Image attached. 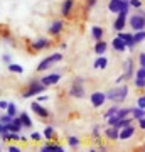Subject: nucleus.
I'll return each instance as SVG.
<instances>
[{"label":"nucleus","instance_id":"obj_3","mask_svg":"<svg viewBox=\"0 0 145 152\" xmlns=\"http://www.w3.org/2000/svg\"><path fill=\"white\" fill-rule=\"evenodd\" d=\"M128 26L130 29L137 32V31H144L145 29V10H138L137 14L128 17Z\"/></svg>","mask_w":145,"mask_h":152},{"label":"nucleus","instance_id":"obj_44","mask_svg":"<svg viewBox=\"0 0 145 152\" xmlns=\"http://www.w3.org/2000/svg\"><path fill=\"white\" fill-rule=\"evenodd\" d=\"M7 151H10V152H20V149H19L17 145H9V147H7Z\"/></svg>","mask_w":145,"mask_h":152},{"label":"nucleus","instance_id":"obj_32","mask_svg":"<svg viewBox=\"0 0 145 152\" xmlns=\"http://www.w3.org/2000/svg\"><path fill=\"white\" fill-rule=\"evenodd\" d=\"M7 68H9V71H10V73H19V75L24 71V68H22L20 64H9Z\"/></svg>","mask_w":145,"mask_h":152},{"label":"nucleus","instance_id":"obj_8","mask_svg":"<svg viewBox=\"0 0 145 152\" xmlns=\"http://www.w3.org/2000/svg\"><path fill=\"white\" fill-rule=\"evenodd\" d=\"M127 17H128V10H122L118 14V17L113 20V29L115 31H123L125 27H127Z\"/></svg>","mask_w":145,"mask_h":152},{"label":"nucleus","instance_id":"obj_10","mask_svg":"<svg viewBox=\"0 0 145 152\" xmlns=\"http://www.w3.org/2000/svg\"><path fill=\"white\" fill-rule=\"evenodd\" d=\"M64 31V22L63 20H54L52 24H51V27L47 29L49 36H52V37H58V36H61V32Z\"/></svg>","mask_w":145,"mask_h":152},{"label":"nucleus","instance_id":"obj_23","mask_svg":"<svg viewBox=\"0 0 145 152\" xmlns=\"http://www.w3.org/2000/svg\"><path fill=\"white\" fill-rule=\"evenodd\" d=\"M91 36L95 41H101L103 36H105V31H103V27H100V26H93L91 27Z\"/></svg>","mask_w":145,"mask_h":152},{"label":"nucleus","instance_id":"obj_27","mask_svg":"<svg viewBox=\"0 0 145 152\" xmlns=\"http://www.w3.org/2000/svg\"><path fill=\"white\" fill-rule=\"evenodd\" d=\"M120 117L118 115H111V117H108L106 118V124H108V127H118V124H120Z\"/></svg>","mask_w":145,"mask_h":152},{"label":"nucleus","instance_id":"obj_31","mask_svg":"<svg viewBox=\"0 0 145 152\" xmlns=\"http://www.w3.org/2000/svg\"><path fill=\"white\" fill-rule=\"evenodd\" d=\"M132 110H133V108H120L117 115H118L120 118H125V117H132Z\"/></svg>","mask_w":145,"mask_h":152},{"label":"nucleus","instance_id":"obj_36","mask_svg":"<svg viewBox=\"0 0 145 152\" xmlns=\"http://www.w3.org/2000/svg\"><path fill=\"white\" fill-rule=\"evenodd\" d=\"M12 120H14V117H12V115H9V113H7V115H2V118H0V122H2V124H4V125H9V124H10V122H12Z\"/></svg>","mask_w":145,"mask_h":152},{"label":"nucleus","instance_id":"obj_24","mask_svg":"<svg viewBox=\"0 0 145 152\" xmlns=\"http://www.w3.org/2000/svg\"><path fill=\"white\" fill-rule=\"evenodd\" d=\"M19 117H20V122H22V125H24L26 129H31V127H32V120H31V117H29L26 112L19 113Z\"/></svg>","mask_w":145,"mask_h":152},{"label":"nucleus","instance_id":"obj_19","mask_svg":"<svg viewBox=\"0 0 145 152\" xmlns=\"http://www.w3.org/2000/svg\"><path fill=\"white\" fill-rule=\"evenodd\" d=\"M111 48L117 51V53H123L125 49H127V44H125V41L120 36H117V37L111 41Z\"/></svg>","mask_w":145,"mask_h":152},{"label":"nucleus","instance_id":"obj_21","mask_svg":"<svg viewBox=\"0 0 145 152\" xmlns=\"http://www.w3.org/2000/svg\"><path fill=\"white\" fill-rule=\"evenodd\" d=\"M106 49H108V44H106V41H96V44H95V54H98V56H103L105 53H106Z\"/></svg>","mask_w":145,"mask_h":152},{"label":"nucleus","instance_id":"obj_26","mask_svg":"<svg viewBox=\"0 0 145 152\" xmlns=\"http://www.w3.org/2000/svg\"><path fill=\"white\" fill-rule=\"evenodd\" d=\"M42 135L46 137L47 140H54V139H56V132H54L52 127H46V129H44V132H42Z\"/></svg>","mask_w":145,"mask_h":152},{"label":"nucleus","instance_id":"obj_11","mask_svg":"<svg viewBox=\"0 0 145 152\" xmlns=\"http://www.w3.org/2000/svg\"><path fill=\"white\" fill-rule=\"evenodd\" d=\"M31 110H32V112L37 115V117H41V118H49V117H51L49 110H47V108H44V107L39 103V102H34V103L31 105Z\"/></svg>","mask_w":145,"mask_h":152},{"label":"nucleus","instance_id":"obj_18","mask_svg":"<svg viewBox=\"0 0 145 152\" xmlns=\"http://www.w3.org/2000/svg\"><path fill=\"white\" fill-rule=\"evenodd\" d=\"M105 137H106L108 140H118L120 139V129L118 127H108L106 130H105Z\"/></svg>","mask_w":145,"mask_h":152},{"label":"nucleus","instance_id":"obj_2","mask_svg":"<svg viewBox=\"0 0 145 152\" xmlns=\"http://www.w3.org/2000/svg\"><path fill=\"white\" fill-rule=\"evenodd\" d=\"M46 88L47 86L41 80H31L29 85H27V88L22 91V98H31V96H36V95H41Z\"/></svg>","mask_w":145,"mask_h":152},{"label":"nucleus","instance_id":"obj_30","mask_svg":"<svg viewBox=\"0 0 145 152\" xmlns=\"http://www.w3.org/2000/svg\"><path fill=\"white\" fill-rule=\"evenodd\" d=\"M133 36H135V42L137 44L144 42L145 41V29L144 31H137V32H133Z\"/></svg>","mask_w":145,"mask_h":152},{"label":"nucleus","instance_id":"obj_25","mask_svg":"<svg viewBox=\"0 0 145 152\" xmlns=\"http://www.w3.org/2000/svg\"><path fill=\"white\" fill-rule=\"evenodd\" d=\"M132 117H133L135 120H140L145 117V108H142V107H135L133 110H132Z\"/></svg>","mask_w":145,"mask_h":152},{"label":"nucleus","instance_id":"obj_13","mask_svg":"<svg viewBox=\"0 0 145 152\" xmlns=\"http://www.w3.org/2000/svg\"><path fill=\"white\" fill-rule=\"evenodd\" d=\"M73 9H74V0H64L61 4V15L68 19L73 14Z\"/></svg>","mask_w":145,"mask_h":152},{"label":"nucleus","instance_id":"obj_20","mask_svg":"<svg viewBox=\"0 0 145 152\" xmlns=\"http://www.w3.org/2000/svg\"><path fill=\"white\" fill-rule=\"evenodd\" d=\"M39 151H41V152H63L64 149H63L61 145H58V144H49V142H47L46 145L39 147Z\"/></svg>","mask_w":145,"mask_h":152},{"label":"nucleus","instance_id":"obj_48","mask_svg":"<svg viewBox=\"0 0 145 152\" xmlns=\"http://www.w3.org/2000/svg\"><path fill=\"white\" fill-rule=\"evenodd\" d=\"M128 2H130V0H128Z\"/></svg>","mask_w":145,"mask_h":152},{"label":"nucleus","instance_id":"obj_34","mask_svg":"<svg viewBox=\"0 0 145 152\" xmlns=\"http://www.w3.org/2000/svg\"><path fill=\"white\" fill-rule=\"evenodd\" d=\"M68 144H69L71 147H78L79 145V139L74 137V135H71V137H68Z\"/></svg>","mask_w":145,"mask_h":152},{"label":"nucleus","instance_id":"obj_37","mask_svg":"<svg viewBox=\"0 0 145 152\" xmlns=\"http://www.w3.org/2000/svg\"><path fill=\"white\" fill-rule=\"evenodd\" d=\"M137 107H142V108H145V95H140V96L137 98Z\"/></svg>","mask_w":145,"mask_h":152},{"label":"nucleus","instance_id":"obj_29","mask_svg":"<svg viewBox=\"0 0 145 152\" xmlns=\"http://www.w3.org/2000/svg\"><path fill=\"white\" fill-rule=\"evenodd\" d=\"M133 117H125V118L120 120V124H118V129H125V127H128V125H132V122H133Z\"/></svg>","mask_w":145,"mask_h":152},{"label":"nucleus","instance_id":"obj_22","mask_svg":"<svg viewBox=\"0 0 145 152\" xmlns=\"http://www.w3.org/2000/svg\"><path fill=\"white\" fill-rule=\"evenodd\" d=\"M108 66V59L105 58V56H98L96 61H95V64H93V68L95 69H106Z\"/></svg>","mask_w":145,"mask_h":152},{"label":"nucleus","instance_id":"obj_38","mask_svg":"<svg viewBox=\"0 0 145 152\" xmlns=\"http://www.w3.org/2000/svg\"><path fill=\"white\" fill-rule=\"evenodd\" d=\"M130 5L133 9H142V0H130Z\"/></svg>","mask_w":145,"mask_h":152},{"label":"nucleus","instance_id":"obj_40","mask_svg":"<svg viewBox=\"0 0 145 152\" xmlns=\"http://www.w3.org/2000/svg\"><path fill=\"white\" fill-rule=\"evenodd\" d=\"M138 64L142 68H145V53H140L138 54Z\"/></svg>","mask_w":145,"mask_h":152},{"label":"nucleus","instance_id":"obj_4","mask_svg":"<svg viewBox=\"0 0 145 152\" xmlns=\"http://www.w3.org/2000/svg\"><path fill=\"white\" fill-rule=\"evenodd\" d=\"M71 98H78V100H81V98L86 96V90H85V81L81 80V78H76L74 81H73V85H71L69 88V93H68Z\"/></svg>","mask_w":145,"mask_h":152},{"label":"nucleus","instance_id":"obj_6","mask_svg":"<svg viewBox=\"0 0 145 152\" xmlns=\"http://www.w3.org/2000/svg\"><path fill=\"white\" fill-rule=\"evenodd\" d=\"M130 2L128 0H110L108 2V10L111 14H120L122 10H130Z\"/></svg>","mask_w":145,"mask_h":152},{"label":"nucleus","instance_id":"obj_45","mask_svg":"<svg viewBox=\"0 0 145 152\" xmlns=\"http://www.w3.org/2000/svg\"><path fill=\"white\" fill-rule=\"evenodd\" d=\"M0 108H2V110H7V108H9V103H7L5 100H2V102H0Z\"/></svg>","mask_w":145,"mask_h":152},{"label":"nucleus","instance_id":"obj_17","mask_svg":"<svg viewBox=\"0 0 145 152\" xmlns=\"http://www.w3.org/2000/svg\"><path fill=\"white\" fill-rule=\"evenodd\" d=\"M135 135V127L133 125H128L125 129H120V140H128Z\"/></svg>","mask_w":145,"mask_h":152},{"label":"nucleus","instance_id":"obj_43","mask_svg":"<svg viewBox=\"0 0 145 152\" xmlns=\"http://www.w3.org/2000/svg\"><path fill=\"white\" fill-rule=\"evenodd\" d=\"M93 137L95 139H100V127H95L93 129Z\"/></svg>","mask_w":145,"mask_h":152},{"label":"nucleus","instance_id":"obj_41","mask_svg":"<svg viewBox=\"0 0 145 152\" xmlns=\"http://www.w3.org/2000/svg\"><path fill=\"white\" fill-rule=\"evenodd\" d=\"M98 4V0H86V9H93Z\"/></svg>","mask_w":145,"mask_h":152},{"label":"nucleus","instance_id":"obj_1","mask_svg":"<svg viewBox=\"0 0 145 152\" xmlns=\"http://www.w3.org/2000/svg\"><path fill=\"white\" fill-rule=\"evenodd\" d=\"M106 96L113 103H123L125 100H127V96H128V86L127 85H118V86L108 90Z\"/></svg>","mask_w":145,"mask_h":152},{"label":"nucleus","instance_id":"obj_5","mask_svg":"<svg viewBox=\"0 0 145 152\" xmlns=\"http://www.w3.org/2000/svg\"><path fill=\"white\" fill-rule=\"evenodd\" d=\"M63 59V54L61 53H54V54H51V56H47L46 59H42L41 63H39V66L36 68V69L39 71V73H42V71H46V69H49L52 64H56V63H59V61Z\"/></svg>","mask_w":145,"mask_h":152},{"label":"nucleus","instance_id":"obj_39","mask_svg":"<svg viewBox=\"0 0 145 152\" xmlns=\"http://www.w3.org/2000/svg\"><path fill=\"white\" fill-rule=\"evenodd\" d=\"M41 137H44V135H41L39 132H32V134H31V139H32L34 142H39L41 140Z\"/></svg>","mask_w":145,"mask_h":152},{"label":"nucleus","instance_id":"obj_12","mask_svg":"<svg viewBox=\"0 0 145 152\" xmlns=\"http://www.w3.org/2000/svg\"><path fill=\"white\" fill-rule=\"evenodd\" d=\"M49 46H51V41H49V39H46V37H41V39L32 41L31 49H32V51H42V49H47Z\"/></svg>","mask_w":145,"mask_h":152},{"label":"nucleus","instance_id":"obj_42","mask_svg":"<svg viewBox=\"0 0 145 152\" xmlns=\"http://www.w3.org/2000/svg\"><path fill=\"white\" fill-rule=\"evenodd\" d=\"M138 122V129L140 130H145V117L144 118H140V120H137Z\"/></svg>","mask_w":145,"mask_h":152},{"label":"nucleus","instance_id":"obj_35","mask_svg":"<svg viewBox=\"0 0 145 152\" xmlns=\"http://www.w3.org/2000/svg\"><path fill=\"white\" fill-rule=\"evenodd\" d=\"M7 113L12 115V117H17V107L14 103H9V108H7Z\"/></svg>","mask_w":145,"mask_h":152},{"label":"nucleus","instance_id":"obj_28","mask_svg":"<svg viewBox=\"0 0 145 152\" xmlns=\"http://www.w3.org/2000/svg\"><path fill=\"white\" fill-rule=\"evenodd\" d=\"M118 110H120L118 103H113V107H110V108H108L106 112H105V118L111 117V115H117V113H118Z\"/></svg>","mask_w":145,"mask_h":152},{"label":"nucleus","instance_id":"obj_47","mask_svg":"<svg viewBox=\"0 0 145 152\" xmlns=\"http://www.w3.org/2000/svg\"><path fill=\"white\" fill-rule=\"evenodd\" d=\"M142 151H144V152H145V147H144V149H142Z\"/></svg>","mask_w":145,"mask_h":152},{"label":"nucleus","instance_id":"obj_46","mask_svg":"<svg viewBox=\"0 0 145 152\" xmlns=\"http://www.w3.org/2000/svg\"><path fill=\"white\" fill-rule=\"evenodd\" d=\"M4 61H5V63H7V64H10V58H9V56H4Z\"/></svg>","mask_w":145,"mask_h":152},{"label":"nucleus","instance_id":"obj_15","mask_svg":"<svg viewBox=\"0 0 145 152\" xmlns=\"http://www.w3.org/2000/svg\"><path fill=\"white\" fill-rule=\"evenodd\" d=\"M118 36L125 41V44H127V48L128 49H133L135 46H137V42H135V36L132 32H123V31H120Z\"/></svg>","mask_w":145,"mask_h":152},{"label":"nucleus","instance_id":"obj_7","mask_svg":"<svg viewBox=\"0 0 145 152\" xmlns=\"http://www.w3.org/2000/svg\"><path fill=\"white\" fill-rule=\"evenodd\" d=\"M106 100H108L106 93H103V91H93L91 95H90V102H91L93 108H101Z\"/></svg>","mask_w":145,"mask_h":152},{"label":"nucleus","instance_id":"obj_14","mask_svg":"<svg viewBox=\"0 0 145 152\" xmlns=\"http://www.w3.org/2000/svg\"><path fill=\"white\" fill-rule=\"evenodd\" d=\"M41 81H42L46 86H54L58 81H61V75L59 73H51V75H46L44 78H41Z\"/></svg>","mask_w":145,"mask_h":152},{"label":"nucleus","instance_id":"obj_33","mask_svg":"<svg viewBox=\"0 0 145 152\" xmlns=\"http://www.w3.org/2000/svg\"><path fill=\"white\" fill-rule=\"evenodd\" d=\"M7 127H9V130H10V132H20L22 129H24V127H20L19 124H15L14 120H12V122H10L9 125H7Z\"/></svg>","mask_w":145,"mask_h":152},{"label":"nucleus","instance_id":"obj_9","mask_svg":"<svg viewBox=\"0 0 145 152\" xmlns=\"http://www.w3.org/2000/svg\"><path fill=\"white\" fill-rule=\"evenodd\" d=\"M133 83H135V88H138V90H145V68L140 66L138 69H137Z\"/></svg>","mask_w":145,"mask_h":152},{"label":"nucleus","instance_id":"obj_16","mask_svg":"<svg viewBox=\"0 0 145 152\" xmlns=\"http://www.w3.org/2000/svg\"><path fill=\"white\" fill-rule=\"evenodd\" d=\"M123 75L127 80H132L133 78V59L132 58L123 61Z\"/></svg>","mask_w":145,"mask_h":152}]
</instances>
